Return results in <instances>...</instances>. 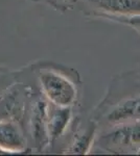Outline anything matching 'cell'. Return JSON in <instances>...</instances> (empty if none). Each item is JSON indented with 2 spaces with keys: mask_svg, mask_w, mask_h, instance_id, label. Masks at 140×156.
Instances as JSON below:
<instances>
[{
  "mask_svg": "<svg viewBox=\"0 0 140 156\" xmlns=\"http://www.w3.org/2000/svg\"><path fill=\"white\" fill-rule=\"evenodd\" d=\"M74 108L58 106L48 102V136L50 150L70 134L78 118Z\"/></svg>",
  "mask_w": 140,
  "mask_h": 156,
  "instance_id": "6",
  "label": "cell"
},
{
  "mask_svg": "<svg viewBox=\"0 0 140 156\" xmlns=\"http://www.w3.org/2000/svg\"><path fill=\"white\" fill-rule=\"evenodd\" d=\"M98 133V126L92 118L84 124L78 115L75 123L70 132L69 145L63 150L65 154H88L92 151Z\"/></svg>",
  "mask_w": 140,
  "mask_h": 156,
  "instance_id": "7",
  "label": "cell"
},
{
  "mask_svg": "<svg viewBox=\"0 0 140 156\" xmlns=\"http://www.w3.org/2000/svg\"><path fill=\"white\" fill-rule=\"evenodd\" d=\"M91 118L98 131L140 122V73L127 72L114 77Z\"/></svg>",
  "mask_w": 140,
  "mask_h": 156,
  "instance_id": "1",
  "label": "cell"
},
{
  "mask_svg": "<svg viewBox=\"0 0 140 156\" xmlns=\"http://www.w3.org/2000/svg\"><path fill=\"white\" fill-rule=\"evenodd\" d=\"M91 5L87 15L112 21L140 15V0H87Z\"/></svg>",
  "mask_w": 140,
  "mask_h": 156,
  "instance_id": "5",
  "label": "cell"
},
{
  "mask_svg": "<svg viewBox=\"0 0 140 156\" xmlns=\"http://www.w3.org/2000/svg\"><path fill=\"white\" fill-rule=\"evenodd\" d=\"M28 138L20 122L0 120V152L22 153L28 149Z\"/></svg>",
  "mask_w": 140,
  "mask_h": 156,
  "instance_id": "8",
  "label": "cell"
},
{
  "mask_svg": "<svg viewBox=\"0 0 140 156\" xmlns=\"http://www.w3.org/2000/svg\"><path fill=\"white\" fill-rule=\"evenodd\" d=\"M112 21L118 22V23H121V24H127L140 32V15H138V16H133V17H127V18H116V19H113Z\"/></svg>",
  "mask_w": 140,
  "mask_h": 156,
  "instance_id": "10",
  "label": "cell"
},
{
  "mask_svg": "<svg viewBox=\"0 0 140 156\" xmlns=\"http://www.w3.org/2000/svg\"><path fill=\"white\" fill-rule=\"evenodd\" d=\"M32 68L38 89L48 102L58 106H78L83 81L75 69L49 60L37 62Z\"/></svg>",
  "mask_w": 140,
  "mask_h": 156,
  "instance_id": "2",
  "label": "cell"
},
{
  "mask_svg": "<svg viewBox=\"0 0 140 156\" xmlns=\"http://www.w3.org/2000/svg\"><path fill=\"white\" fill-rule=\"evenodd\" d=\"M94 146L114 154H140V122L100 130Z\"/></svg>",
  "mask_w": 140,
  "mask_h": 156,
  "instance_id": "3",
  "label": "cell"
},
{
  "mask_svg": "<svg viewBox=\"0 0 140 156\" xmlns=\"http://www.w3.org/2000/svg\"><path fill=\"white\" fill-rule=\"evenodd\" d=\"M27 138L36 152L50 149L48 136V101L44 98L35 81L27 112Z\"/></svg>",
  "mask_w": 140,
  "mask_h": 156,
  "instance_id": "4",
  "label": "cell"
},
{
  "mask_svg": "<svg viewBox=\"0 0 140 156\" xmlns=\"http://www.w3.org/2000/svg\"><path fill=\"white\" fill-rule=\"evenodd\" d=\"M36 3H44L53 7L55 11L65 12L73 9L78 0H32Z\"/></svg>",
  "mask_w": 140,
  "mask_h": 156,
  "instance_id": "9",
  "label": "cell"
}]
</instances>
